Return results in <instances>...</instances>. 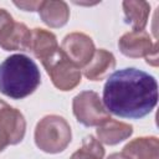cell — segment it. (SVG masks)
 Returning a JSON list of instances; mask_svg holds the SVG:
<instances>
[{"mask_svg": "<svg viewBox=\"0 0 159 159\" xmlns=\"http://www.w3.org/2000/svg\"><path fill=\"white\" fill-rule=\"evenodd\" d=\"M104 157V148L92 135H87L83 138L82 147L77 149L70 159H103Z\"/></svg>", "mask_w": 159, "mask_h": 159, "instance_id": "16", "label": "cell"}, {"mask_svg": "<svg viewBox=\"0 0 159 159\" xmlns=\"http://www.w3.org/2000/svg\"><path fill=\"white\" fill-rule=\"evenodd\" d=\"M0 130L6 135L9 144L20 143L26 132V120L22 113L0 99Z\"/></svg>", "mask_w": 159, "mask_h": 159, "instance_id": "7", "label": "cell"}, {"mask_svg": "<svg viewBox=\"0 0 159 159\" xmlns=\"http://www.w3.org/2000/svg\"><path fill=\"white\" fill-rule=\"evenodd\" d=\"M107 159H128L123 153H113V154H111Z\"/></svg>", "mask_w": 159, "mask_h": 159, "instance_id": "21", "label": "cell"}, {"mask_svg": "<svg viewBox=\"0 0 159 159\" xmlns=\"http://www.w3.org/2000/svg\"><path fill=\"white\" fill-rule=\"evenodd\" d=\"M125 22L129 24L133 31H142L148 24L150 5L143 0H125L122 2Z\"/></svg>", "mask_w": 159, "mask_h": 159, "instance_id": "15", "label": "cell"}, {"mask_svg": "<svg viewBox=\"0 0 159 159\" xmlns=\"http://www.w3.org/2000/svg\"><path fill=\"white\" fill-rule=\"evenodd\" d=\"M96 134H97L98 142L107 145H116L128 139L133 134V127L128 123L114 120L111 118L103 124L97 127Z\"/></svg>", "mask_w": 159, "mask_h": 159, "instance_id": "11", "label": "cell"}, {"mask_svg": "<svg viewBox=\"0 0 159 159\" xmlns=\"http://www.w3.org/2000/svg\"><path fill=\"white\" fill-rule=\"evenodd\" d=\"M72 132L68 122L56 114H50L39 120L35 128L37 148L48 154L63 152L71 143Z\"/></svg>", "mask_w": 159, "mask_h": 159, "instance_id": "3", "label": "cell"}, {"mask_svg": "<svg viewBox=\"0 0 159 159\" xmlns=\"http://www.w3.org/2000/svg\"><path fill=\"white\" fill-rule=\"evenodd\" d=\"M155 43H153L150 35L144 30L125 32L118 40L119 51L124 56L132 58L147 57L153 51Z\"/></svg>", "mask_w": 159, "mask_h": 159, "instance_id": "8", "label": "cell"}, {"mask_svg": "<svg viewBox=\"0 0 159 159\" xmlns=\"http://www.w3.org/2000/svg\"><path fill=\"white\" fill-rule=\"evenodd\" d=\"M114 67L116 57L113 53L104 48H99L94 51L91 61L83 67V75L91 81H101Z\"/></svg>", "mask_w": 159, "mask_h": 159, "instance_id": "14", "label": "cell"}, {"mask_svg": "<svg viewBox=\"0 0 159 159\" xmlns=\"http://www.w3.org/2000/svg\"><path fill=\"white\" fill-rule=\"evenodd\" d=\"M7 145H10V144H9V140H7L6 135L0 130V152H1V150H4Z\"/></svg>", "mask_w": 159, "mask_h": 159, "instance_id": "20", "label": "cell"}, {"mask_svg": "<svg viewBox=\"0 0 159 159\" xmlns=\"http://www.w3.org/2000/svg\"><path fill=\"white\" fill-rule=\"evenodd\" d=\"M41 63L57 89L63 92L71 91L81 83L82 73L80 67L72 63L61 48Z\"/></svg>", "mask_w": 159, "mask_h": 159, "instance_id": "4", "label": "cell"}, {"mask_svg": "<svg viewBox=\"0 0 159 159\" xmlns=\"http://www.w3.org/2000/svg\"><path fill=\"white\" fill-rule=\"evenodd\" d=\"M145 60H147V63H149L152 66H158V42L155 43L153 51L145 57Z\"/></svg>", "mask_w": 159, "mask_h": 159, "instance_id": "19", "label": "cell"}, {"mask_svg": "<svg viewBox=\"0 0 159 159\" xmlns=\"http://www.w3.org/2000/svg\"><path fill=\"white\" fill-rule=\"evenodd\" d=\"M128 159H159V139L157 137H140L130 140L123 148Z\"/></svg>", "mask_w": 159, "mask_h": 159, "instance_id": "13", "label": "cell"}, {"mask_svg": "<svg viewBox=\"0 0 159 159\" xmlns=\"http://www.w3.org/2000/svg\"><path fill=\"white\" fill-rule=\"evenodd\" d=\"M14 4L25 11H37L41 1H14Z\"/></svg>", "mask_w": 159, "mask_h": 159, "instance_id": "17", "label": "cell"}, {"mask_svg": "<svg viewBox=\"0 0 159 159\" xmlns=\"http://www.w3.org/2000/svg\"><path fill=\"white\" fill-rule=\"evenodd\" d=\"M39 14L43 24L48 27L57 29L62 27L67 24L70 19V7L65 1H53V0H45L41 1L39 6Z\"/></svg>", "mask_w": 159, "mask_h": 159, "instance_id": "10", "label": "cell"}, {"mask_svg": "<svg viewBox=\"0 0 159 159\" xmlns=\"http://www.w3.org/2000/svg\"><path fill=\"white\" fill-rule=\"evenodd\" d=\"M158 103L157 80L138 68L113 72L103 87V104L109 113L122 118L139 119Z\"/></svg>", "mask_w": 159, "mask_h": 159, "instance_id": "1", "label": "cell"}, {"mask_svg": "<svg viewBox=\"0 0 159 159\" xmlns=\"http://www.w3.org/2000/svg\"><path fill=\"white\" fill-rule=\"evenodd\" d=\"M31 30L22 22H10L0 32V47L5 51H29Z\"/></svg>", "mask_w": 159, "mask_h": 159, "instance_id": "9", "label": "cell"}, {"mask_svg": "<svg viewBox=\"0 0 159 159\" xmlns=\"http://www.w3.org/2000/svg\"><path fill=\"white\" fill-rule=\"evenodd\" d=\"M12 21H14L12 20V16L5 9H0V32L4 30V27L6 25H9Z\"/></svg>", "mask_w": 159, "mask_h": 159, "instance_id": "18", "label": "cell"}, {"mask_svg": "<svg viewBox=\"0 0 159 159\" xmlns=\"http://www.w3.org/2000/svg\"><path fill=\"white\" fill-rule=\"evenodd\" d=\"M58 48L60 47L57 43V39L51 31L40 27L31 30V41L29 51H31L34 56L41 62L48 58Z\"/></svg>", "mask_w": 159, "mask_h": 159, "instance_id": "12", "label": "cell"}, {"mask_svg": "<svg viewBox=\"0 0 159 159\" xmlns=\"http://www.w3.org/2000/svg\"><path fill=\"white\" fill-rule=\"evenodd\" d=\"M41 83L37 65L26 55H11L0 63V92L12 99H22Z\"/></svg>", "mask_w": 159, "mask_h": 159, "instance_id": "2", "label": "cell"}, {"mask_svg": "<svg viewBox=\"0 0 159 159\" xmlns=\"http://www.w3.org/2000/svg\"><path fill=\"white\" fill-rule=\"evenodd\" d=\"M72 111L76 119L86 127H98L111 119L109 112L94 91H83L75 96Z\"/></svg>", "mask_w": 159, "mask_h": 159, "instance_id": "5", "label": "cell"}, {"mask_svg": "<svg viewBox=\"0 0 159 159\" xmlns=\"http://www.w3.org/2000/svg\"><path fill=\"white\" fill-rule=\"evenodd\" d=\"M61 50L77 67H84L96 51L93 40L83 32H71L66 35L62 40Z\"/></svg>", "mask_w": 159, "mask_h": 159, "instance_id": "6", "label": "cell"}]
</instances>
